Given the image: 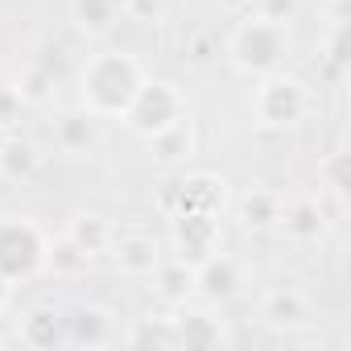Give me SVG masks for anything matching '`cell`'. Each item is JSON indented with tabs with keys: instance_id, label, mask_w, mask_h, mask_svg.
I'll use <instances>...</instances> for the list:
<instances>
[{
	"instance_id": "28",
	"label": "cell",
	"mask_w": 351,
	"mask_h": 351,
	"mask_svg": "<svg viewBox=\"0 0 351 351\" xmlns=\"http://www.w3.org/2000/svg\"><path fill=\"white\" fill-rule=\"evenodd\" d=\"M9 298H13V281L0 273V314H5V306H9Z\"/></svg>"
},
{
	"instance_id": "8",
	"label": "cell",
	"mask_w": 351,
	"mask_h": 351,
	"mask_svg": "<svg viewBox=\"0 0 351 351\" xmlns=\"http://www.w3.org/2000/svg\"><path fill=\"white\" fill-rule=\"evenodd\" d=\"M248 285V273L236 256H228L223 248L215 256H207L203 265H195V293L207 302V306H228L244 293Z\"/></svg>"
},
{
	"instance_id": "19",
	"label": "cell",
	"mask_w": 351,
	"mask_h": 351,
	"mask_svg": "<svg viewBox=\"0 0 351 351\" xmlns=\"http://www.w3.org/2000/svg\"><path fill=\"white\" fill-rule=\"evenodd\" d=\"M112 232H116V228H112L104 215H95V211H83V215H75V219H71V228H66L62 236H66V240H71V244H75V248L87 256V261H95V256H104V252H108V244H112Z\"/></svg>"
},
{
	"instance_id": "2",
	"label": "cell",
	"mask_w": 351,
	"mask_h": 351,
	"mask_svg": "<svg viewBox=\"0 0 351 351\" xmlns=\"http://www.w3.org/2000/svg\"><path fill=\"white\" fill-rule=\"evenodd\" d=\"M293 50V38H289V21H273L265 13H252L244 17L232 38H228V62L236 75L244 79H261V75H273V71H285V58Z\"/></svg>"
},
{
	"instance_id": "20",
	"label": "cell",
	"mask_w": 351,
	"mask_h": 351,
	"mask_svg": "<svg viewBox=\"0 0 351 351\" xmlns=\"http://www.w3.org/2000/svg\"><path fill=\"white\" fill-rule=\"evenodd\" d=\"M149 153H153V161H161V165H178V161H186V157L195 153V128H191V116H182L178 124H169L165 132L149 136Z\"/></svg>"
},
{
	"instance_id": "6",
	"label": "cell",
	"mask_w": 351,
	"mask_h": 351,
	"mask_svg": "<svg viewBox=\"0 0 351 351\" xmlns=\"http://www.w3.org/2000/svg\"><path fill=\"white\" fill-rule=\"evenodd\" d=\"M223 203H228V182L219 173H182V178L165 182L161 191V215H191V211H203V215H223Z\"/></svg>"
},
{
	"instance_id": "15",
	"label": "cell",
	"mask_w": 351,
	"mask_h": 351,
	"mask_svg": "<svg viewBox=\"0 0 351 351\" xmlns=\"http://www.w3.org/2000/svg\"><path fill=\"white\" fill-rule=\"evenodd\" d=\"M149 277H153V293L169 310H178V306H186L195 298V265H186L178 256H161V265Z\"/></svg>"
},
{
	"instance_id": "10",
	"label": "cell",
	"mask_w": 351,
	"mask_h": 351,
	"mask_svg": "<svg viewBox=\"0 0 351 351\" xmlns=\"http://www.w3.org/2000/svg\"><path fill=\"white\" fill-rule=\"evenodd\" d=\"M108 256H112V265H116L120 273H128V277H149V273L161 265L165 248H161V240H157L153 232L116 228V232H112V244H108Z\"/></svg>"
},
{
	"instance_id": "18",
	"label": "cell",
	"mask_w": 351,
	"mask_h": 351,
	"mask_svg": "<svg viewBox=\"0 0 351 351\" xmlns=\"http://www.w3.org/2000/svg\"><path fill=\"white\" fill-rule=\"evenodd\" d=\"M281 207H285V195L281 191H248L240 199V223L248 232H277L281 223Z\"/></svg>"
},
{
	"instance_id": "24",
	"label": "cell",
	"mask_w": 351,
	"mask_h": 351,
	"mask_svg": "<svg viewBox=\"0 0 351 351\" xmlns=\"http://www.w3.org/2000/svg\"><path fill=\"white\" fill-rule=\"evenodd\" d=\"M87 265V256L66 240V236H58V240H50L46 244V265H42V273H54V277H75L79 269Z\"/></svg>"
},
{
	"instance_id": "1",
	"label": "cell",
	"mask_w": 351,
	"mask_h": 351,
	"mask_svg": "<svg viewBox=\"0 0 351 351\" xmlns=\"http://www.w3.org/2000/svg\"><path fill=\"white\" fill-rule=\"evenodd\" d=\"M145 66L124 50H99L79 71V108L99 120H120L145 83Z\"/></svg>"
},
{
	"instance_id": "7",
	"label": "cell",
	"mask_w": 351,
	"mask_h": 351,
	"mask_svg": "<svg viewBox=\"0 0 351 351\" xmlns=\"http://www.w3.org/2000/svg\"><path fill=\"white\" fill-rule=\"evenodd\" d=\"M169 248L186 265H203L207 256H215L223 248V232H219V215H169Z\"/></svg>"
},
{
	"instance_id": "5",
	"label": "cell",
	"mask_w": 351,
	"mask_h": 351,
	"mask_svg": "<svg viewBox=\"0 0 351 351\" xmlns=\"http://www.w3.org/2000/svg\"><path fill=\"white\" fill-rule=\"evenodd\" d=\"M46 232L25 215H0V273L13 285L29 281L46 265Z\"/></svg>"
},
{
	"instance_id": "27",
	"label": "cell",
	"mask_w": 351,
	"mask_h": 351,
	"mask_svg": "<svg viewBox=\"0 0 351 351\" xmlns=\"http://www.w3.org/2000/svg\"><path fill=\"white\" fill-rule=\"evenodd\" d=\"M261 13H265V17H273V21H293V13H298V0H265V5H261Z\"/></svg>"
},
{
	"instance_id": "9",
	"label": "cell",
	"mask_w": 351,
	"mask_h": 351,
	"mask_svg": "<svg viewBox=\"0 0 351 351\" xmlns=\"http://www.w3.org/2000/svg\"><path fill=\"white\" fill-rule=\"evenodd\" d=\"M256 318H261L269 330L293 335V330H306V326L314 322V302H310V293H302L298 285H277V289H269V293L256 302Z\"/></svg>"
},
{
	"instance_id": "11",
	"label": "cell",
	"mask_w": 351,
	"mask_h": 351,
	"mask_svg": "<svg viewBox=\"0 0 351 351\" xmlns=\"http://www.w3.org/2000/svg\"><path fill=\"white\" fill-rule=\"evenodd\" d=\"M326 223H330V211L322 207V195H302V199H285L277 232L306 244V240H318L326 232Z\"/></svg>"
},
{
	"instance_id": "26",
	"label": "cell",
	"mask_w": 351,
	"mask_h": 351,
	"mask_svg": "<svg viewBox=\"0 0 351 351\" xmlns=\"http://www.w3.org/2000/svg\"><path fill=\"white\" fill-rule=\"evenodd\" d=\"M161 17V0H124V21H145L153 25Z\"/></svg>"
},
{
	"instance_id": "3",
	"label": "cell",
	"mask_w": 351,
	"mask_h": 351,
	"mask_svg": "<svg viewBox=\"0 0 351 351\" xmlns=\"http://www.w3.org/2000/svg\"><path fill=\"white\" fill-rule=\"evenodd\" d=\"M310 87L298 79V75H285V71H273V75H261L256 87H252V116L256 124L265 128H298L306 116H310Z\"/></svg>"
},
{
	"instance_id": "17",
	"label": "cell",
	"mask_w": 351,
	"mask_h": 351,
	"mask_svg": "<svg viewBox=\"0 0 351 351\" xmlns=\"http://www.w3.org/2000/svg\"><path fill=\"white\" fill-rule=\"evenodd\" d=\"M38 169H42V153H38V145L29 136L9 132L0 141V178L5 182H29Z\"/></svg>"
},
{
	"instance_id": "22",
	"label": "cell",
	"mask_w": 351,
	"mask_h": 351,
	"mask_svg": "<svg viewBox=\"0 0 351 351\" xmlns=\"http://www.w3.org/2000/svg\"><path fill=\"white\" fill-rule=\"evenodd\" d=\"M128 347H178V330H173V314H145L132 322L128 335H120Z\"/></svg>"
},
{
	"instance_id": "25",
	"label": "cell",
	"mask_w": 351,
	"mask_h": 351,
	"mask_svg": "<svg viewBox=\"0 0 351 351\" xmlns=\"http://www.w3.org/2000/svg\"><path fill=\"white\" fill-rule=\"evenodd\" d=\"M21 112H25V99L17 95L13 83H5V87H0V128H13L21 120Z\"/></svg>"
},
{
	"instance_id": "21",
	"label": "cell",
	"mask_w": 351,
	"mask_h": 351,
	"mask_svg": "<svg viewBox=\"0 0 351 351\" xmlns=\"http://www.w3.org/2000/svg\"><path fill=\"white\" fill-rule=\"evenodd\" d=\"M21 343L29 347H58L66 343V318H58L50 306H38L21 318Z\"/></svg>"
},
{
	"instance_id": "13",
	"label": "cell",
	"mask_w": 351,
	"mask_h": 351,
	"mask_svg": "<svg viewBox=\"0 0 351 351\" xmlns=\"http://www.w3.org/2000/svg\"><path fill=\"white\" fill-rule=\"evenodd\" d=\"M99 124H104L99 116L75 108V112H66V116L54 120V145H58L66 157H87V153H95V145H99Z\"/></svg>"
},
{
	"instance_id": "16",
	"label": "cell",
	"mask_w": 351,
	"mask_h": 351,
	"mask_svg": "<svg viewBox=\"0 0 351 351\" xmlns=\"http://www.w3.org/2000/svg\"><path fill=\"white\" fill-rule=\"evenodd\" d=\"M71 21L87 38H108L124 21V0H71Z\"/></svg>"
},
{
	"instance_id": "12",
	"label": "cell",
	"mask_w": 351,
	"mask_h": 351,
	"mask_svg": "<svg viewBox=\"0 0 351 351\" xmlns=\"http://www.w3.org/2000/svg\"><path fill=\"white\" fill-rule=\"evenodd\" d=\"M173 330H178V347H195V351L228 343L223 322L215 318V310H191V302L173 310Z\"/></svg>"
},
{
	"instance_id": "4",
	"label": "cell",
	"mask_w": 351,
	"mask_h": 351,
	"mask_svg": "<svg viewBox=\"0 0 351 351\" xmlns=\"http://www.w3.org/2000/svg\"><path fill=\"white\" fill-rule=\"evenodd\" d=\"M182 116H191V112H186V95H182L178 83H169V79H145L120 120H124L128 132H136L141 141H149V136L165 132L169 124H178Z\"/></svg>"
},
{
	"instance_id": "23",
	"label": "cell",
	"mask_w": 351,
	"mask_h": 351,
	"mask_svg": "<svg viewBox=\"0 0 351 351\" xmlns=\"http://www.w3.org/2000/svg\"><path fill=\"white\" fill-rule=\"evenodd\" d=\"M54 71L50 66H42V62H29L21 75H17V95L25 99V108H42V104H50V95H54Z\"/></svg>"
},
{
	"instance_id": "14",
	"label": "cell",
	"mask_w": 351,
	"mask_h": 351,
	"mask_svg": "<svg viewBox=\"0 0 351 351\" xmlns=\"http://www.w3.org/2000/svg\"><path fill=\"white\" fill-rule=\"evenodd\" d=\"M66 343H87V347H108L120 343V326L116 314L108 306H83L75 318H66Z\"/></svg>"
}]
</instances>
